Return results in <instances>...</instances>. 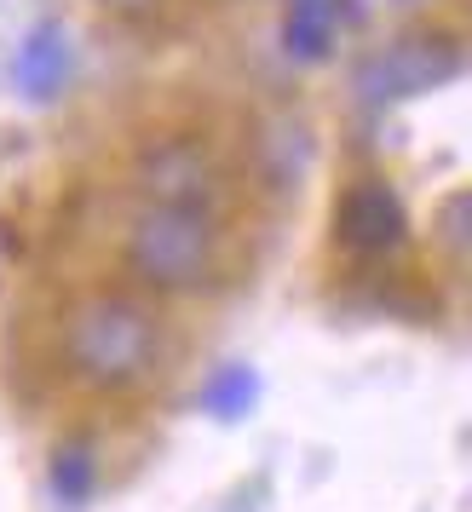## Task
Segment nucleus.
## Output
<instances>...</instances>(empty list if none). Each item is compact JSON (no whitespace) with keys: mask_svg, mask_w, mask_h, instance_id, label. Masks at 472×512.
I'll use <instances>...</instances> for the list:
<instances>
[{"mask_svg":"<svg viewBox=\"0 0 472 512\" xmlns=\"http://www.w3.org/2000/svg\"><path fill=\"white\" fill-rule=\"evenodd\" d=\"M162 317L133 294H87L64 317V363L93 392H133L162 369Z\"/></svg>","mask_w":472,"mask_h":512,"instance_id":"f257e3e1","label":"nucleus"},{"mask_svg":"<svg viewBox=\"0 0 472 512\" xmlns=\"http://www.w3.org/2000/svg\"><path fill=\"white\" fill-rule=\"evenodd\" d=\"M225 236L213 213H185V208H144L127 225V271L150 294H202L219 277Z\"/></svg>","mask_w":472,"mask_h":512,"instance_id":"f03ea898","label":"nucleus"},{"mask_svg":"<svg viewBox=\"0 0 472 512\" xmlns=\"http://www.w3.org/2000/svg\"><path fill=\"white\" fill-rule=\"evenodd\" d=\"M133 190H139L144 208H185L219 219L231 179H225L219 150L202 133H156L133 156Z\"/></svg>","mask_w":472,"mask_h":512,"instance_id":"7ed1b4c3","label":"nucleus"},{"mask_svg":"<svg viewBox=\"0 0 472 512\" xmlns=\"http://www.w3.org/2000/svg\"><path fill=\"white\" fill-rule=\"evenodd\" d=\"M455 64H461L455 41H444V35H409V41L380 47L363 64L357 87H363V98H415L426 87H438L444 75H455Z\"/></svg>","mask_w":472,"mask_h":512,"instance_id":"20e7f679","label":"nucleus"},{"mask_svg":"<svg viewBox=\"0 0 472 512\" xmlns=\"http://www.w3.org/2000/svg\"><path fill=\"white\" fill-rule=\"evenodd\" d=\"M403 231H409V219H403L398 190L386 179H357L340 196V242L352 254H363V259L392 254V248H403Z\"/></svg>","mask_w":472,"mask_h":512,"instance_id":"39448f33","label":"nucleus"},{"mask_svg":"<svg viewBox=\"0 0 472 512\" xmlns=\"http://www.w3.org/2000/svg\"><path fill=\"white\" fill-rule=\"evenodd\" d=\"M93 6L104 18H116V24H150L167 0H93Z\"/></svg>","mask_w":472,"mask_h":512,"instance_id":"423d86ee","label":"nucleus"},{"mask_svg":"<svg viewBox=\"0 0 472 512\" xmlns=\"http://www.w3.org/2000/svg\"><path fill=\"white\" fill-rule=\"evenodd\" d=\"M444 248L455 259L467 254V196H449L444 202Z\"/></svg>","mask_w":472,"mask_h":512,"instance_id":"0eeeda50","label":"nucleus"}]
</instances>
